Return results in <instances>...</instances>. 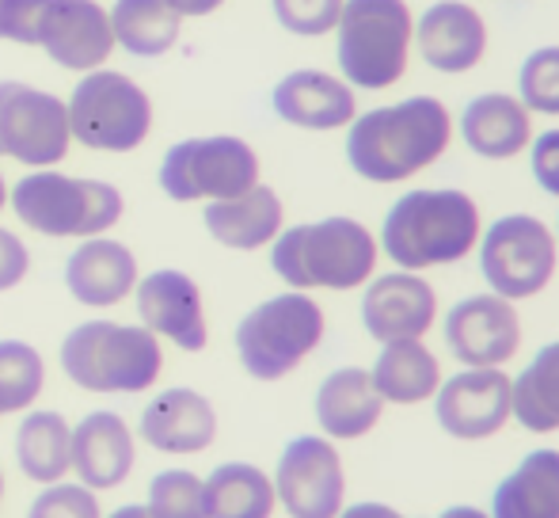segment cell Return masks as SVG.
I'll return each mask as SVG.
<instances>
[{"label":"cell","instance_id":"6da1fadb","mask_svg":"<svg viewBox=\"0 0 559 518\" xmlns=\"http://www.w3.org/2000/svg\"><path fill=\"white\" fill-rule=\"evenodd\" d=\"M453 130V115L438 96L373 107L346 127V164L366 184H404L442 161Z\"/></svg>","mask_w":559,"mask_h":518},{"label":"cell","instance_id":"7a4b0ae2","mask_svg":"<svg viewBox=\"0 0 559 518\" xmlns=\"http://www.w3.org/2000/svg\"><path fill=\"white\" fill-rule=\"evenodd\" d=\"M484 237V214L461 187H415L389 207L381 222V252L396 271H435L476 252Z\"/></svg>","mask_w":559,"mask_h":518},{"label":"cell","instance_id":"3957f363","mask_svg":"<svg viewBox=\"0 0 559 518\" xmlns=\"http://www.w3.org/2000/svg\"><path fill=\"white\" fill-rule=\"evenodd\" d=\"M381 245L354 217H320L271 240V267L289 290H358L377 274Z\"/></svg>","mask_w":559,"mask_h":518},{"label":"cell","instance_id":"277c9868","mask_svg":"<svg viewBox=\"0 0 559 518\" xmlns=\"http://www.w3.org/2000/svg\"><path fill=\"white\" fill-rule=\"evenodd\" d=\"M415 43L407 0H343L335 23L338 73L350 89L384 92L404 81Z\"/></svg>","mask_w":559,"mask_h":518},{"label":"cell","instance_id":"5b68a950","mask_svg":"<svg viewBox=\"0 0 559 518\" xmlns=\"http://www.w3.org/2000/svg\"><path fill=\"white\" fill-rule=\"evenodd\" d=\"M61 370L88 392H145L164 370V351L148 328L88 320L61 343Z\"/></svg>","mask_w":559,"mask_h":518},{"label":"cell","instance_id":"8992f818","mask_svg":"<svg viewBox=\"0 0 559 518\" xmlns=\"http://www.w3.org/2000/svg\"><path fill=\"white\" fill-rule=\"evenodd\" d=\"M324 332L328 317L317 297L286 290V294L259 302L236 325V355L248 378L282 381L324 343Z\"/></svg>","mask_w":559,"mask_h":518},{"label":"cell","instance_id":"52a82bcc","mask_svg":"<svg viewBox=\"0 0 559 518\" xmlns=\"http://www.w3.org/2000/svg\"><path fill=\"white\" fill-rule=\"evenodd\" d=\"M15 217L43 237H104L122 217V195L104 179H76L35 168L8 195Z\"/></svg>","mask_w":559,"mask_h":518},{"label":"cell","instance_id":"ba28073f","mask_svg":"<svg viewBox=\"0 0 559 518\" xmlns=\"http://www.w3.org/2000/svg\"><path fill=\"white\" fill-rule=\"evenodd\" d=\"M479 274L507 302H530L556 279L559 245L552 225L533 214H502L479 237Z\"/></svg>","mask_w":559,"mask_h":518},{"label":"cell","instance_id":"9c48e42d","mask_svg":"<svg viewBox=\"0 0 559 518\" xmlns=\"http://www.w3.org/2000/svg\"><path fill=\"white\" fill-rule=\"evenodd\" d=\"M73 141L96 153H130L153 130V104L138 81L115 69H92L69 96Z\"/></svg>","mask_w":559,"mask_h":518},{"label":"cell","instance_id":"30bf717a","mask_svg":"<svg viewBox=\"0 0 559 518\" xmlns=\"http://www.w3.org/2000/svg\"><path fill=\"white\" fill-rule=\"evenodd\" d=\"M255 184V149L233 133L176 141L160 161V191L176 202H225Z\"/></svg>","mask_w":559,"mask_h":518},{"label":"cell","instance_id":"8fae6325","mask_svg":"<svg viewBox=\"0 0 559 518\" xmlns=\"http://www.w3.org/2000/svg\"><path fill=\"white\" fill-rule=\"evenodd\" d=\"M73 145L69 107L53 92L31 89L23 81H0V156L53 168Z\"/></svg>","mask_w":559,"mask_h":518},{"label":"cell","instance_id":"7c38bea8","mask_svg":"<svg viewBox=\"0 0 559 518\" xmlns=\"http://www.w3.org/2000/svg\"><path fill=\"white\" fill-rule=\"evenodd\" d=\"M274 496L289 518H338L346 507V473L335 443L324 435H297L278 454Z\"/></svg>","mask_w":559,"mask_h":518},{"label":"cell","instance_id":"4fadbf2b","mask_svg":"<svg viewBox=\"0 0 559 518\" xmlns=\"http://www.w3.org/2000/svg\"><path fill=\"white\" fill-rule=\"evenodd\" d=\"M445 351L468 370L507 366L522 351V317L499 294H468L445 309Z\"/></svg>","mask_w":559,"mask_h":518},{"label":"cell","instance_id":"5bb4252c","mask_svg":"<svg viewBox=\"0 0 559 518\" xmlns=\"http://www.w3.org/2000/svg\"><path fill=\"white\" fill-rule=\"evenodd\" d=\"M435 420L456 443H487L510 420H514V400H510V374L502 366L484 370H456L442 378L435 392Z\"/></svg>","mask_w":559,"mask_h":518},{"label":"cell","instance_id":"9a60e30c","mask_svg":"<svg viewBox=\"0 0 559 518\" xmlns=\"http://www.w3.org/2000/svg\"><path fill=\"white\" fill-rule=\"evenodd\" d=\"M361 325L377 343L427 340L438 325V290L415 271L373 274L361 294Z\"/></svg>","mask_w":559,"mask_h":518},{"label":"cell","instance_id":"2e32d148","mask_svg":"<svg viewBox=\"0 0 559 518\" xmlns=\"http://www.w3.org/2000/svg\"><path fill=\"white\" fill-rule=\"evenodd\" d=\"M138 313L141 328L171 340L179 351H202L210 340L206 313H202V290L183 271H153L138 279Z\"/></svg>","mask_w":559,"mask_h":518},{"label":"cell","instance_id":"e0dca14e","mask_svg":"<svg viewBox=\"0 0 559 518\" xmlns=\"http://www.w3.org/2000/svg\"><path fill=\"white\" fill-rule=\"evenodd\" d=\"M415 46L435 73H472L487 54V23L464 0H438L415 23Z\"/></svg>","mask_w":559,"mask_h":518},{"label":"cell","instance_id":"ac0fdd59","mask_svg":"<svg viewBox=\"0 0 559 518\" xmlns=\"http://www.w3.org/2000/svg\"><path fill=\"white\" fill-rule=\"evenodd\" d=\"M271 107L282 122L297 130H343L358 119V96L335 73L324 69H294L274 84Z\"/></svg>","mask_w":559,"mask_h":518},{"label":"cell","instance_id":"d6986e66","mask_svg":"<svg viewBox=\"0 0 559 518\" xmlns=\"http://www.w3.org/2000/svg\"><path fill=\"white\" fill-rule=\"evenodd\" d=\"M43 46L50 54L53 66L76 69V73H92L99 69L115 50L111 35V15L96 4V0H58L46 20Z\"/></svg>","mask_w":559,"mask_h":518},{"label":"cell","instance_id":"ffe728a7","mask_svg":"<svg viewBox=\"0 0 559 518\" xmlns=\"http://www.w3.org/2000/svg\"><path fill=\"white\" fill-rule=\"evenodd\" d=\"M141 438L160 454H202L217 438V412L194 389H164L141 412Z\"/></svg>","mask_w":559,"mask_h":518},{"label":"cell","instance_id":"44dd1931","mask_svg":"<svg viewBox=\"0 0 559 518\" xmlns=\"http://www.w3.org/2000/svg\"><path fill=\"white\" fill-rule=\"evenodd\" d=\"M312 412H317L324 438L354 443V438H366L381 423L384 400L373 389V378H369L366 366H338V370H332L320 381Z\"/></svg>","mask_w":559,"mask_h":518},{"label":"cell","instance_id":"7402d4cb","mask_svg":"<svg viewBox=\"0 0 559 518\" xmlns=\"http://www.w3.org/2000/svg\"><path fill=\"white\" fill-rule=\"evenodd\" d=\"M456 130H461L464 145L484 161H514L533 141V115L518 96L484 92L464 104Z\"/></svg>","mask_w":559,"mask_h":518},{"label":"cell","instance_id":"603a6c76","mask_svg":"<svg viewBox=\"0 0 559 518\" xmlns=\"http://www.w3.org/2000/svg\"><path fill=\"white\" fill-rule=\"evenodd\" d=\"M133 435L122 415L92 412L73 427V473L81 476L84 488L107 492L118 488L133 473Z\"/></svg>","mask_w":559,"mask_h":518},{"label":"cell","instance_id":"cb8c5ba5","mask_svg":"<svg viewBox=\"0 0 559 518\" xmlns=\"http://www.w3.org/2000/svg\"><path fill=\"white\" fill-rule=\"evenodd\" d=\"M66 286L88 309L118 305L138 286V259L126 245L107 237H88L66 263Z\"/></svg>","mask_w":559,"mask_h":518},{"label":"cell","instance_id":"d4e9b609","mask_svg":"<svg viewBox=\"0 0 559 518\" xmlns=\"http://www.w3.org/2000/svg\"><path fill=\"white\" fill-rule=\"evenodd\" d=\"M202 222H206V233L217 245L233 248V252H255V248H266L282 233L286 210H282V199L274 187L255 184L251 191L236 195V199L210 202L202 210Z\"/></svg>","mask_w":559,"mask_h":518},{"label":"cell","instance_id":"484cf974","mask_svg":"<svg viewBox=\"0 0 559 518\" xmlns=\"http://www.w3.org/2000/svg\"><path fill=\"white\" fill-rule=\"evenodd\" d=\"M369 378L384 404L412 408L435 400L438 386H442V363L423 340L381 343V355L369 366Z\"/></svg>","mask_w":559,"mask_h":518},{"label":"cell","instance_id":"4316f807","mask_svg":"<svg viewBox=\"0 0 559 518\" xmlns=\"http://www.w3.org/2000/svg\"><path fill=\"white\" fill-rule=\"evenodd\" d=\"M491 518H559V450H530L491 492Z\"/></svg>","mask_w":559,"mask_h":518},{"label":"cell","instance_id":"83f0119b","mask_svg":"<svg viewBox=\"0 0 559 518\" xmlns=\"http://www.w3.org/2000/svg\"><path fill=\"white\" fill-rule=\"evenodd\" d=\"M15 461L35 484H58L73 469V427L58 412H27L15 431Z\"/></svg>","mask_w":559,"mask_h":518},{"label":"cell","instance_id":"f1b7e54d","mask_svg":"<svg viewBox=\"0 0 559 518\" xmlns=\"http://www.w3.org/2000/svg\"><path fill=\"white\" fill-rule=\"evenodd\" d=\"M206 518H271L278 511L274 481L251 461H225L202 481Z\"/></svg>","mask_w":559,"mask_h":518},{"label":"cell","instance_id":"f546056e","mask_svg":"<svg viewBox=\"0 0 559 518\" xmlns=\"http://www.w3.org/2000/svg\"><path fill=\"white\" fill-rule=\"evenodd\" d=\"M514 420L530 435H556L559 431V340L545 343L518 378H510Z\"/></svg>","mask_w":559,"mask_h":518},{"label":"cell","instance_id":"4dcf8cb0","mask_svg":"<svg viewBox=\"0 0 559 518\" xmlns=\"http://www.w3.org/2000/svg\"><path fill=\"white\" fill-rule=\"evenodd\" d=\"M115 46L133 58H160L176 46L183 15L168 0H115L111 12Z\"/></svg>","mask_w":559,"mask_h":518},{"label":"cell","instance_id":"1f68e13d","mask_svg":"<svg viewBox=\"0 0 559 518\" xmlns=\"http://www.w3.org/2000/svg\"><path fill=\"white\" fill-rule=\"evenodd\" d=\"M46 366L31 343L0 340V415L27 412L43 392Z\"/></svg>","mask_w":559,"mask_h":518},{"label":"cell","instance_id":"d6a6232c","mask_svg":"<svg viewBox=\"0 0 559 518\" xmlns=\"http://www.w3.org/2000/svg\"><path fill=\"white\" fill-rule=\"evenodd\" d=\"M145 511L153 518H206V492L202 476L191 469H164L148 484Z\"/></svg>","mask_w":559,"mask_h":518},{"label":"cell","instance_id":"836d02e7","mask_svg":"<svg viewBox=\"0 0 559 518\" xmlns=\"http://www.w3.org/2000/svg\"><path fill=\"white\" fill-rule=\"evenodd\" d=\"M518 99H522L530 115L559 119V46H537V50L522 61Z\"/></svg>","mask_w":559,"mask_h":518},{"label":"cell","instance_id":"e575fe53","mask_svg":"<svg viewBox=\"0 0 559 518\" xmlns=\"http://www.w3.org/2000/svg\"><path fill=\"white\" fill-rule=\"evenodd\" d=\"M274 20L301 38L332 35L338 15H343V0H271Z\"/></svg>","mask_w":559,"mask_h":518},{"label":"cell","instance_id":"d590c367","mask_svg":"<svg viewBox=\"0 0 559 518\" xmlns=\"http://www.w3.org/2000/svg\"><path fill=\"white\" fill-rule=\"evenodd\" d=\"M99 511H104V507H99L92 488H84L81 481L76 484L58 481L38 492L35 504L27 507V518H104Z\"/></svg>","mask_w":559,"mask_h":518},{"label":"cell","instance_id":"8d00e7d4","mask_svg":"<svg viewBox=\"0 0 559 518\" xmlns=\"http://www.w3.org/2000/svg\"><path fill=\"white\" fill-rule=\"evenodd\" d=\"M53 4L58 0H0V38L20 46H38Z\"/></svg>","mask_w":559,"mask_h":518},{"label":"cell","instance_id":"74e56055","mask_svg":"<svg viewBox=\"0 0 559 518\" xmlns=\"http://www.w3.org/2000/svg\"><path fill=\"white\" fill-rule=\"evenodd\" d=\"M525 153H530V168L537 187L545 195H552V199H559V127L537 133Z\"/></svg>","mask_w":559,"mask_h":518},{"label":"cell","instance_id":"f35d334b","mask_svg":"<svg viewBox=\"0 0 559 518\" xmlns=\"http://www.w3.org/2000/svg\"><path fill=\"white\" fill-rule=\"evenodd\" d=\"M31 271V252L15 233L0 229V294L12 286H20Z\"/></svg>","mask_w":559,"mask_h":518},{"label":"cell","instance_id":"ab89813d","mask_svg":"<svg viewBox=\"0 0 559 518\" xmlns=\"http://www.w3.org/2000/svg\"><path fill=\"white\" fill-rule=\"evenodd\" d=\"M338 518H400V511H396V507H389V504H377V499H366V504L343 507Z\"/></svg>","mask_w":559,"mask_h":518},{"label":"cell","instance_id":"60d3db41","mask_svg":"<svg viewBox=\"0 0 559 518\" xmlns=\"http://www.w3.org/2000/svg\"><path fill=\"white\" fill-rule=\"evenodd\" d=\"M168 4L176 8L179 15H187V20H199V15H214L225 0H168Z\"/></svg>","mask_w":559,"mask_h":518},{"label":"cell","instance_id":"b9f144b4","mask_svg":"<svg viewBox=\"0 0 559 518\" xmlns=\"http://www.w3.org/2000/svg\"><path fill=\"white\" fill-rule=\"evenodd\" d=\"M438 518H491L487 511H479V507H468V504H456V507H445Z\"/></svg>","mask_w":559,"mask_h":518},{"label":"cell","instance_id":"7bdbcfd3","mask_svg":"<svg viewBox=\"0 0 559 518\" xmlns=\"http://www.w3.org/2000/svg\"><path fill=\"white\" fill-rule=\"evenodd\" d=\"M111 518H153V515H148L141 504H130V507H118V511H115Z\"/></svg>","mask_w":559,"mask_h":518},{"label":"cell","instance_id":"ee69618b","mask_svg":"<svg viewBox=\"0 0 559 518\" xmlns=\"http://www.w3.org/2000/svg\"><path fill=\"white\" fill-rule=\"evenodd\" d=\"M4 202H8V187H4V176H0V210H4Z\"/></svg>","mask_w":559,"mask_h":518},{"label":"cell","instance_id":"f6af8a7d","mask_svg":"<svg viewBox=\"0 0 559 518\" xmlns=\"http://www.w3.org/2000/svg\"><path fill=\"white\" fill-rule=\"evenodd\" d=\"M0 499H4V473H0Z\"/></svg>","mask_w":559,"mask_h":518},{"label":"cell","instance_id":"bcb514c9","mask_svg":"<svg viewBox=\"0 0 559 518\" xmlns=\"http://www.w3.org/2000/svg\"><path fill=\"white\" fill-rule=\"evenodd\" d=\"M552 233H556V245H559V217H556V229Z\"/></svg>","mask_w":559,"mask_h":518},{"label":"cell","instance_id":"7dc6e473","mask_svg":"<svg viewBox=\"0 0 559 518\" xmlns=\"http://www.w3.org/2000/svg\"><path fill=\"white\" fill-rule=\"evenodd\" d=\"M400 518H404V515H400Z\"/></svg>","mask_w":559,"mask_h":518}]
</instances>
